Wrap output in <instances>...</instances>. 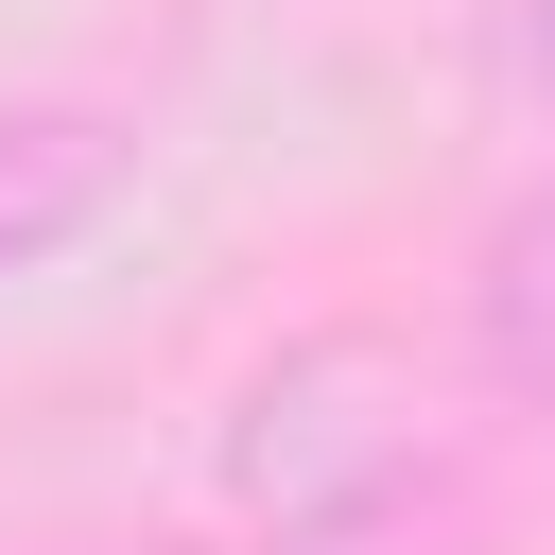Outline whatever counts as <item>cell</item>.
I'll list each match as a JSON object with an SVG mask.
<instances>
[{"mask_svg":"<svg viewBox=\"0 0 555 555\" xmlns=\"http://www.w3.org/2000/svg\"><path fill=\"white\" fill-rule=\"evenodd\" d=\"M538 104H555V0H538Z\"/></svg>","mask_w":555,"mask_h":555,"instance_id":"cell-4","label":"cell"},{"mask_svg":"<svg viewBox=\"0 0 555 555\" xmlns=\"http://www.w3.org/2000/svg\"><path fill=\"white\" fill-rule=\"evenodd\" d=\"M278 555H486V538H451V520H416V503L382 486V503H312Z\"/></svg>","mask_w":555,"mask_h":555,"instance_id":"cell-3","label":"cell"},{"mask_svg":"<svg viewBox=\"0 0 555 555\" xmlns=\"http://www.w3.org/2000/svg\"><path fill=\"white\" fill-rule=\"evenodd\" d=\"M486 364L520 382V416H555V191L486 243Z\"/></svg>","mask_w":555,"mask_h":555,"instance_id":"cell-2","label":"cell"},{"mask_svg":"<svg viewBox=\"0 0 555 555\" xmlns=\"http://www.w3.org/2000/svg\"><path fill=\"white\" fill-rule=\"evenodd\" d=\"M104 208H121V121L104 104H0V295L52 278Z\"/></svg>","mask_w":555,"mask_h":555,"instance_id":"cell-1","label":"cell"}]
</instances>
